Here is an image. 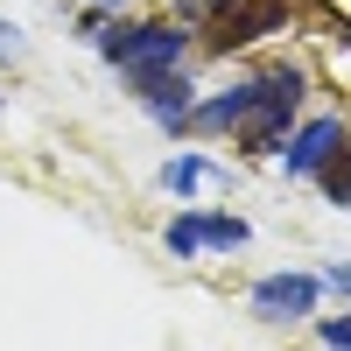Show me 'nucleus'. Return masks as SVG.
<instances>
[{
	"label": "nucleus",
	"instance_id": "1",
	"mask_svg": "<svg viewBox=\"0 0 351 351\" xmlns=\"http://www.w3.org/2000/svg\"><path fill=\"white\" fill-rule=\"evenodd\" d=\"M267 99H260L239 127H232V155L239 162H267V155H281L288 148V134H295V120H302V99H309V71L302 64H267Z\"/></svg>",
	"mask_w": 351,
	"mask_h": 351
},
{
	"label": "nucleus",
	"instance_id": "2",
	"mask_svg": "<svg viewBox=\"0 0 351 351\" xmlns=\"http://www.w3.org/2000/svg\"><path fill=\"white\" fill-rule=\"evenodd\" d=\"M92 49L106 56L112 71H162V64H183V56H190V21H176V14H162V21H120V14H112Z\"/></svg>",
	"mask_w": 351,
	"mask_h": 351
},
{
	"label": "nucleus",
	"instance_id": "3",
	"mask_svg": "<svg viewBox=\"0 0 351 351\" xmlns=\"http://www.w3.org/2000/svg\"><path fill=\"white\" fill-rule=\"evenodd\" d=\"M288 0H225V8L204 21V56H232V49H253L260 36H288Z\"/></svg>",
	"mask_w": 351,
	"mask_h": 351
},
{
	"label": "nucleus",
	"instance_id": "4",
	"mask_svg": "<svg viewBox=\"0 0 351 351\" xmlns=\"http://www.w3.org/2000/svg\"><path fill=\"white\" fill-rule=\"evenodd\" d=\"M120 77H127L134 106L148 112V120H155L169 141H183V127H190V106H197V84H190V71H183V64H162V71H120Z\"/></svg>",
	"mask_w": 351,
	"mask_h": 351
},
{
	"label": "nucleus",
	"instance_id": "5",
	"mask_svg": "<svg viewBox=\"0 0 351 351\" xmlns=\"http://www.w3.org/2000/svg\"><path fill=\"white\" fill-rule=\"evenodd\" d=\"M267 71H253V77H232L225 92H197V106H190V127H183V141H218V134H232L246 120V112L267 99Z\"/></svg>",
	"mask_w": 351,
	"mask_h": 351
},
{
	"label": "nucleus",
	"instance_id": "6",
	"mask_svg": "<svg viewBox=\"0 0 351 351\" xmlns=\"http://www.w3.org/2000/svg\"><path fill=\"white\" fill-rule=\"evenodd\" d=\"M316 302H324V274H302V267L260 274L253 295H246V309L260 324H302V316H316Z\"/></svg>",
	"mask_w": 351,
	"mask_h": 351
},
{
	"label": "nucleus",
	"instance_id": "7",
	"mask_svg": "<svg viewBox=\"0 0 351 351\" xmlns=\"http://www.w3.org/2000/svg\"><path fill=\"white\" fill-rule=\"evenodd\" d=\"M337 134H344V120H337V112H316V120H302L295 134H288V148L274 155V162H281V176H288V183H316V169L330 162Z\"/></svg>",
	"mask_w": 351,
	"mask_h": 351
},
{
	"label": "nucleus",
	"instance_id": "8",
	"mask_svg": "<svg viewBox=\"0 0 351 351\" xmlns=\"http://www.w3.org/2000/svg\"><path fill=\"white\" fill-rule=\"evenodd\" d=\"M211 183H225V169H211L197 148H183V155H169V162H162V190H169L176 204H190L197 190H211Z\"/></svg>",
	"mask_w": 351,
	"mask_h": 351
},
{
	"label": "nucleus",
	"instance_id": "9",
	"mask_svg": "<svg viewBox=\"0 0 351 351\" xmlns=\"http://www.w3.org/2000/svg\"><path fill=\"white\" fill-rule=\"evenodd\" d=\"M316 190H324V204H337V211H351V127L337 134L330 162L316 169Z\"/></svg>",
	"mask_w": 351,
	"mask_h": 351
},
{
	"label": "nucleus",
	"instance_id": "10",
	"mask_svg": "<svg viewBox=\"0 0 351 351\" xmlns=\"http://www.w3.org/2000/svg\"><path fill=\"white\" fill-rule=\"evenodd\" d=\"M162 246H169L176 260H197V253H204V211H197V204H183V211L162 225Z\"/></svg>",
	"mask_w": 351,
	"mask_h": 351
},
{
	"label": "nucleus",
	"instance_id": "11",
	"mask_svg": "<svg viewBox=\"0 0 351 351\" xmlns=\"http://www.w3.org/2000/svg\"><path fill=\"white\" fill-rule=\"evenodd\" d=\"M253 239V225L239 211H204V253H239Z\"/></svg>",
	"mask_w": 351,
	"mask_h": 351
},
{
	"label": "nucleus",
	"instance_id": "12",
	"mask_svg": "<svg viewBox=\"0 0 351 351\" xmlns=\"http://www.w3.org/2000/svg\"><path fill=\"white\" fill-rule=\"evenodd\" d=\"M316 337H324V344H344V351H351V309H344V316H316Z\"/></svg>",
	"mask_w": 351,
	"mask_h": 351
},
{
	"label": "nucleus",
	"instance_id": "13",
	"mask_svg": "<svg viewBox=\"0 0 351 351\" xmlns=\"http://www.w3.org/2000/svg\"><path fill=\"white\" fill-rule=\"evenodd\" d=\"M324 288L351 302V260H330V267H324Z\"/></svg>",
	"mask_w": 351,
	"mask_h": 351
},
{
	"label": "nucleus",
	"instance_id": "14",
	"mask_svg": "<svg viewBox=\"0 0 351 351\" xmlns=\"http://www.w3.org/2000/svg\"><path fill=\"white\" fill-rule=\"evenodd\" d=\"M225 0H176V21H211Z\"/></svg>",
	"mask_w": 351,
	"mask_h": 351
},
{
	"label": "nucleus",
	"instance_id": "15",
	"mask_svg": "<svg viewBox=\"0 0 351 351\" xmlns=\"http://www.w3.org/2000/svg\"><path fill=\"white\" fill-rule=\"evenodd\" d=\"M14 56H21V28L0 14V64H14Z\"/></svg>",
	"mask_w": 351,
	"mask_h": 351
},
{
	"label": "nucleus",
	"instance_id": "16",
	"mask_svg": "<svg viewBox=\"0 0 351 351\" xmlns=\"http://www.w3.org/2000/svg\"><path fill=\"white\" fill-rule=\"evenodd\" d=\"M99 8H106V14H120V8H127V0H99Z\"/></svg>",
	"mask_w": 351,
	"mask_h": 351
},
{
	"label": "nucleus",
	"instance_id": "17",
	"mask_svg": "<svg viewBox=\"0 0 351 351\" xmlns=\"http://www.w3.org/2000/svg\"><path fill=\"white\" fill-rule=\"evenodd\" d=\"M0 106H8V99H0Z\"/></svg>",
	"mask_w": 351,
	"mask_h": 351
}]
</instances>
